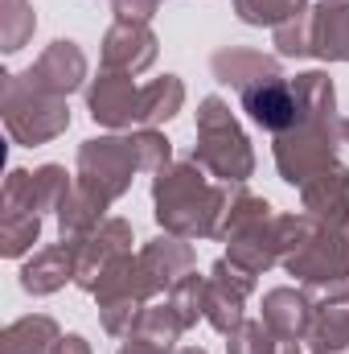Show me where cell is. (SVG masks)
Returning a JSON list of instances; mask_svg holds the SVG:
<instances>
[{
    "instance_id": "8992f818",
    "label": "cell",
    "mask_w": 349,
    "mask_h": 354,
    "mask_svg": "<svg viewBox=\"0 0 349 354\" xmlns=\"http://www.w3.org/2000/svg\"><path fill=\"white\" fill-rule=\"evenodd\" d=\"M90 297L99 301V326H103L111 338H128L132 326L140 322V313L148 309V301L157 297V288H152V280L144 276L140 256L128 252V256H119L115 264H107V272L99 276V284H94Z\"/></svg>"
},
{
    "instance_id": "44dd1931",
    "label": "cell",
    "mask_w": 349,
    "mask_h": 354,
    "mask_svg": "<svg viewBox=\"0 0 349 354\" xmlns=\"http://www.w3.org/2000/svg\"><path fill=\"white\" fill-rule=\"evenodd\" d=\"M62 342V326L50 313H29L4 326L0 354H54Z\"/></svg>"
},
{
    "instance_id": "6da1fadb",
    "label": "cell",
    "mask_w": 349,
    "mask_h": 354,
    "mask_svg": "<svg viewBox=\"0 0 349 354\" xmlns=\"http://www.w3.org/2000/svg\"><path fill=\"white\" fill-rule=\"evenodd\" d=\"M292 91L300 99V124L271 136V153H275V169L288 185H304L308 177L321 169L337 165V149L341 140V115H337V87L325 71H304L292 79Z\"/></svg>"
},
{
    "instance_id": "d6986e66",
    "label": "cell",
    "mask_w": 349,
    "mask_h": 354,
    "mask_svg": "<svg viewBox=\"0 0 349 354\" xmlns=\"http://www.w3.org/2000/svg\"><path fill=\"white\" fill-rule=\"evenodd\" d=\"M312 54L321 62H349V0L312 4Z\"/></svg>"
},
{
    "instance_id": "1f68e13d",
    "label": "cell",
    "mask_w": 349,
    "mask_h": 354,
    "mask_svg": "<svg viewBox=\"0 0 349 354\" xmlns=\"http://www.w3.org/2000/svg\"><path fill=\"white\" fill-rule=\"evenodd\" d=\"M70 189H74V177L66 174L62 165H41V169H33V194H37V210H41V214H54V218H58V210H62V202H66Z\"/></svg>"
},
{
    "instance_id": "83f0119b",
    "label": "cell",
    "mask_w": 349,
    "mask_h": 354,
    "mask_svg": "<svg viewBox=\"0 0 349 354\" xmlns=\"http://www.w3.org/2000/svg\"><path fill=\"white\" fill-rule=\"evenodd\" d=\"M165 301L173 305V313L181 317V326H185V330H193V326L206 317V276H197V272L181 276L173 288L165 292Z\"/></svg>"
},
{
    "instance_id": "d6a6232c",
    "label": "cell",
    "mask_w": 349,
    "mask_h": 354,
    "mask_svg": "<svg viewBox=\"0 0 349 354\" xmlns=\"http://www.w3.org/2000/svg\"><path fill=\"white\" fill-rule=\"evenodd\" d=\"M136 153H140V174H161L165 165H173V140L157 128H140L132 132Z\"/></svg>"
},
{
    "instance_id": "ba28073f",
    "label": "cell",
    "mask_w": 349,
    "mask_h": 354,
    "mask_svg": "<svg viewBox=\"0 0 349 354\" xmlns=\"http://www.w3.org/2000/svg\"><path fill=\"white\" fill-rule=\"evenodd\" d=\"M288 276L300 284H325V280H346L349 276V227H329L321 218L308 223L300 243L283 256Z\"/></svg>"
},
{
    "instance_id": "8d00e7d4",
    "label": "cell",
    "mask_w": 349,
    "mask_h": 354,
    "mask_svg": "<svg viewBox=\"0 0 349 354\" xmlns=\"http://www.w3.org/2000/svg\"><path fill=\"white\" fill-rule=\"evenodd\" d=\"M173 354H206L201 346H181V351H173Z\"/></svg>"
},
{
    "instance_id": "f1b7e54d",
    "label": "cell",
    "mask_w": 349,
    "mask_h": 354,
    "mask_svg": "<svg viewBox=\"0 0 349 354\" xmlns=\"http://www.w3.org/2000/svg\"><path fill=\"white\" fill-rule=\"evenodd\" d=\"M308 0H235V12L243 25H255V29H279L283 21H292L296 12H304Z\"/></svg>"
},
{
    "instance_id": "484cf974",
    "label": "cell",
    "mask_w": 349,
    "mask_h": 354,
    "mask_svg": "<svg viewBox=\"0 0 349 354\" xmlns=\"http://www.w3.org/2000/svg\"><path fill=\"white\" fill-rule=\"evenodd\" d=\"M226 354H300V342H288L271 334L263 322H243L235 334H226Z\"/></svg>"
},
{
    "instance_id": "3957f363",
    "label": "cell",
    "mask_w": 349,
    "mask_h": 354,
    "mask_svg": "<svg viewBox=\"0 0 349 354\" xmlns=\"http://www.w3.org/2000/svg\"><path fill=\"white\" fill-rule=\"evenodd\" d=\"M218 239L226 243V260L251 276H263L275 264H283V248H279V214L271 210V202L251 194L247 185H235V198L226 206L222 231Z\"/></svg>"
},
{
    "instance_id": "7402d4cb",
    "label": "cell",
    "mask_w": 349,
    "mask_h": 354,
    "mask_svg": "<svg viewBox=\"0 0 349 354\" xmlns=\"http://www.w3.org/2000/svg\"><path fill=\"white\" fill-rule=\"evenodd\" d=\"M107 206H111V202H103L99 194H90L87 185H79V177H74V189L66 194V202H62V210H58L62 243H74V239L90 235L99 223H107Z\"/></svg>"
},
{
    "instance_id": "52a82bcc",
    "label": "cell",
    "mask_w": 349,
    "mask_h": 354,
    "mask_svg": "<svg viewBox=\"0 0 349 354\" xmlns=\"http://www.w3.org/2000/svg\"><path fill=\"white\" fill-rule=\"evenodd\" d=\"M136 174H140V153H136L132 136H94V140L79 145L74 177L103 202H119L132 189Z\"/></svg>"
},
{
    "instance_id": "8fae6325",
    "label": "cell",
    "mask_w": 349,
    "mask_h": 354,
    "mask_svg": "<svg viewBox=\"0 0 349 354\" xmlns=\"http://www.w3.org/2000/svg\"><path fill=\"white\" fill-rule=\"evenodd\" d=\"M161 54V41L157 33L148 29V21H111V29L103 33V71H115V75H144Z\"/></svg>"
},
{
    "instance_id": "5b68a950",
    "label": "cell",
    "mask_w": 349,
    "mask_h": 354,
    "mask_svg": "<svg viewBox=\"0 0 349 354\" xmlns=\"http://www.w3.org/2000/svg\"><path fill=\"white\" fill-rule=\"evenodd\" d=\"M0 111H4V128L17 145L25 149H37V145H50L58 140L66 128H70V103L41 91L29 71L21 75H4V87H0Z\"/></svg>"
},
{
    "instance_id": "30bf717a",
    "label": "cell",
    "mask_w": 349,
    "mask_h": 354,
    "mask_svg": "<svg viewBox=\"0 0 349 354\" xmlns=\"http://www.w3.org/2000/svg\"><path fill=\"white\" fill-rule=\"evenodd\" d=\"M128 252H132V223H128V218H107V223H99L90 235H83V239L70 243V256H74V280H70V284H79L83 292H94V284H99V276L107 272V264H115V260L128 256Z\"/></svg>"
},
{
    "instance_id": "4316f807",
    "label": "cell",
    "mask_w": 349,
    "mask_h": 354,
    "mask_svg": "<svg viewBox=\"0 0 349 354\" xmlns=\"http://www.w3.org/2000/svg\"><path fill=\"white\" fill-rule=\"evenodd\" d=\"M37 29V12L29 0H0V46L4 54H17Z\"/></svg>"
},
{
    "instance_id": "e575fe53",
    "label": "cell",
    "mask_w": 349,
    "mask_h": 354,
    "mask_svg": "<svg viewBox=\"0 0 349 354\" xmlns=\"http://www.w3.org/2000/svg\"><path fill=\"white\" fill-rule=\"evenodd\" d=\"M115 354H173L169 346H161V342H148V338H140V334H128L123 342H119V351Z\"/></svg>"
},
{
    "instance_id": "9a60e30c",
    "label": "cell",
    "mask_w": 349,
    "mask_h": 354,
    "mask_svg": "<svg viewBox=\"0 0 349 354\" xmlns=\"http://www.w3.org/2000/svg\"><path fill=\"white\" fill-rule=\"evenodd\" d=\"M300 206L304 214L329 223V227H349V169L337 161L317 177L300 185Z\"/></svg>"
},
{
    "instance_id": "9c48e42d",
    "label": "cell",
    "mask_w": 349,
    "mask_h": 354,
    "mask_svg": "<svg viewBox=\"0 0 349 354\" xmlns=\"http://www.w3.org/2000/svg\"><path fill=\"white\" fill-rule=\"evenodd\" d=\"M255 280H259V276L235 268L226 256L210 268V276H206V322H210L222 338L235 334V330L247 322V297L255 292Z\"/></svg>"
},
{
    "instance_id": "d4e9b609",
    "label": "cell",
    "mask_w": 349,
    "mask_h": 354,
    "mask_svg": "<svg viewBox=\"0 0 349 354\" xmlns=\"http://www.w3.org/2000/svg\"><path fill=\"white\" fill-rule=\"evenodd\" d=\"M41 235V214L33 210H0V256L21 260Z\"/></svg>"
},
{
    "instance_id": "2e32d148",
    "label": "cell",
    "mask_w": 349,
    "mask_h": 354,
    "mask_svg": "<svg viewBox=\"0 0 349 354\" xmlns=\"http://www.w3.org/2000/svg\"><path fill=\"white\" fill-rule=\"evenodd\" d=\"M140 268H144V276L152 280V288L157 292H169L181 276H189L193 264H197V252H193V243L189 239H181V235H157V239H148L140 252Z\"/></svg>"
},
{
    "instance_id": "cb8c5ba5",
    "label": "cell",
    "mask_w": 349,
    "mask_h": 354,
    "mask_svg": "<svg viewBox=\"0 0 349 354\" xmlns=\"http://www.w3.org/2000/svg\"><path fill=\"white\" fill-rule=\"evenodd\" d=\"M308 351L312 354H349V305L317 309L312 330H308Z\"/></svg>"
},
{
    "instance_id": "f546056e",
    "label": "cell",
    "mask_w": 349,
    "mask_h": 354,
    "mask_svg": "<svg viewBox=\"0 0 349 354\" xmlns=\"http://www.w3.org/2000/svg\"><path fill=\"white\" fill-rule=\"evenodd\" d=\"M271 46L279 58H317L312 54V8L296 12L279 29H271Z\"/></svg>"
},
{
    "instance_id": "277c9868",
    "label": "cell",
    "mask_w": 349,
    "mask_h": 354,
    "mask_svg": "<svg viewBox=\"0 0 349 354\" xmlns=\"http://www.w3.org/2000/svg\"><path fill=\"white\" fill-rule=\"evenodd\" d=\"M189 161H197L222 185H247L255 174V149L222 95H206L197 103V145Z\"/></svg>"
},
{
    "instance_id": "ffe728a7",
    "label": "cell",
    "mask_w": 349,
    "mask_h": 354,
    "mask_svg": "<svg viewBox=\"0 0 349 354\" xmlns=\"http://www.w3.org/2000/svg\"><path fill=\"white\" fill-rule=\"evenodd\" d=\"M66 280H74L70 243H50V248L33 252V260L21 268V288L29 297H50V292L66 288Z\"/></svg>"
},
{
    "instance_id": "ac0fdd59",
    "label": "cell",
    "mask_w": 349,
    "mask_h": 354,
    "mask_svg": "<svg viewBox=\"0 0 349 354\" xmlns=\"http://www.w3.org/2000/svg\"><path fill=\"white\" fill-rule=\"evenodd\" d=\"M210 71L222 87L230 91H251L267 83V79H279V58L271 54H259V50H243V46H230V50H218L210 58Z\"/></svg>"
},
{
    "instance_id": "836d02e7",
    "label": "cell",
    "mask_w": 349,
    "mask_h": 354,
    "mask_svg": "<svg viewBox=\"0 0 349 354\" xmlns=\"http://www.w3.org/2000/svg\"><path fill=\"white\" fill-rule=\"evenodd\" d=\"M115 8V21H152L161 0H111Z\"/></svg>"
},
{
    "instance_id": "7a4b0ae2",
    "label": "cell",
    "mask_w": 349,
    "mask_h": 354,
    "mask_svg": "<svg viewBox=\"0 0 349 354\" xmlns=\"http://www.w3.org/2000/svg\"><path fill=\"white\" fill-rule=\"evenodd\" d=\"M235 185H222L197 161H173L152 174V214L161 231L181 239H218Z\"/></svg>"
},
{
    "instance_id": "74e56055",
    "label": "cell",
    "mask_w": 349,
    "mask_h": 354,
    "mask_svg": "<svg viewBox=\"0 0 349 354\" xmlns=\"http://www.w3.org/2000/svg\"><path fill=\"white\" fill-rule=\"evenodd\" d=\"M341 140L349 145V120H341Z\"/></svg>"
},
{
    "instance_id": "e0dca14e",
    "label": "cell",
    "mask_w": 349,
    "mask_h": 354,
    "mask_svg": "<svg viewBox=\"0 0 349 354\" xmlns=\"http://www.w3.org/2000/svg\"><path fill=\"white\" fill-rule=\"evenodd\" d=\"M312 317H317V305L308 301L304 288H267L263 292V326L288 342H304L308 330H312Z\"/></svg>"
},
{
    "instance_id": "5bb4252c",
    "label": "cell",
    "mask_w": 349,
    "mask_h": 354,
    "mask_svg": "<svg viewBox=\"0 0 349 354\" xmlns=\"http://www.w3.org/2000/svg\"><path fill=\"white\" fill-rule=\"evenodd\" d=\"M243 99V111L259 124L263 132H271V136H279V132H288V128H296L300 124V99H296V91H292V79H267L259 87L243 91L239 95Z\"/></svg>"
},
{
    "instance_id": "4fadbf2b",
    "label": "cell",
    "mask_w": 349,
    "mask_h": 354,
    "mask_svg": "<svg viewBox=\"0 0 349 354\" xmlns=\"http://www.w3.org/2000/svg\"><path fill=\"white\" fill-rule=\"evenodd\" d=\"M29 79L41 91L58 95V99H70L79 87H87V54L79 50V41L70 37H58L41 50V58L29 66Z\"/></svg>"
},
{
    "instance_id": "7c38bea8",
    "label": "cell",
    "mask_w": 349,
    "mask_h": 354,
    "mask_svg": "<svg viewBox=\"0 0 349 354\" xmlns=\"http://www.w3.org/2000/svg\"><path fill=\"white\" fill-rule=\"evenodd\" d=\"M136 107H140V87L132 83V75L99 71V79L87 83V111L99 128L111 132L136 128Z\"/></svg>"
},
{
    "instance_id": "4dcf8cb0",
    "label": "cell",
    "mask_w": 349,
    "mask_h": 354,
    "mask_svg": "<svg viewBox=\"0 0 349 354\" xmlns=\"http://www.w3.org/2000/svg\"><path fill=\"white\" fill-rule=\"evenodd\" d=\"M132 334H140V338H148V342H161V346L177 351V338L185 334V326H181V317L173 313V305L165 301V305H148V309L140 313V322L132 326Z\"/></svg>"
},
{
    "instance_id": "603a6c76",
    "label": "cell",
    "mask_w": 349,
    "mask_h": 354,
    "mask_svg": "<svg viewBox=\"0 0 349 354\" xmlns=\"http://www.w3.org/2000/svg\"><path fill=\"white\" fill-rule=\"evenodd\" d=\"M185 103V83L177 75L152 79L148 87H140V107H136V128H157L165 120H173Z\"/></svg>"
},
{
    "instance_id": "d590c367",
    "label": "cell",
    "mask_w": 349,
    "mask_h": 354,
    "mask_svg": "<svg viewBox=\"0 0 349 354\" xmlns=\"http://www.w3.org/2000/svg\"><path fill=\"white\" fill-rule=\"evenodd\" d=\"M54 354H94V351H90V342L83 334H62V342H58Z\"/></svg>"
}]
</instances>
